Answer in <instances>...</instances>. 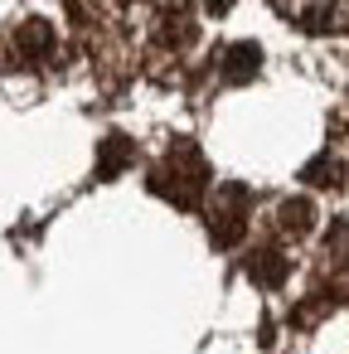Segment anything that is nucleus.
<instances>
[{
	"instance_id": "obj_1",
	"label": "nucleus",
	"mask_w": 349,
	"mask_h": 354,
	"mask_svg": "<svg viewBox=\"0 0 349 354\" xmlns=\"http://www.w3.org/2000/svg\"><path fill=\"white\" fill-rule=\"evenodd\" d=\"M276 15L301 25V30H349V0H272Z\"/></svg>"
},
{
	"instance_id": "obj_2",
	"label": "nucleus",
	"mask_w": 349,
	"mask_h": 354,
	"mask_svg": "<svg viewBox=\"0 0 349 354\" xmlns=\"http://www.w3.org/2000/svg\"><path fill=\"white\" fill-rule=\"evenodd\" d=\"M15 49H20V59H25V64H44V59L54 54V30H49L44 20H30V25H20V35H15Z\"/></svg>"
},
{
	"instance_id": "obj_3",
	"label": "nucleus",
	"mask_w": 349,
	"mask_h": 354,
	"mask_svg": "<svg viewBox=\"0 0 349 354\" xmlns=\"http://www.w3.org/2000/svg\"><path fill=\"white\" fill-rule=\"evenodd\" d=\"M252 68H257V44L228 49V78H252Z\"/></svg>"
},
{
	"instance_id": "obj_4",
	"label": "nucleus",
	"mask_w": 349,
	"mask_h": 354,
	"mask_svg": "<svg viewBox=\"0 0 349 354\" xmlns=\"http://www.w3.org/2000/svg\"><path fill=\"white\" fill-rule=\"evenodd\" d=\"M281 218H286V228H291V233H301V228L310 223V204H286V209H281Z\"/></svg>"
},
{
	"instance_id": "obj_5",
	"label": "nucleus",
	"mask_w": 349,
	"mask_h": 354,
	"mask_svg": "<svg viewBox=\"0 0 349 354\" xmlns=\"http://www.w3.org/2000/svg\"><path fill=\"white\" fill-rule=\"evenodd\" d=\"M223 199H228V204H238V209H243V194H238V189H228V194H223ZM228 233H233V214H223V228H218V238H228Z\"/></svg>"
},
{
	"instance_id": "obj_6",
	"label": "nucleus",
	"mask_w": 349,
	"mask_h": 354,
	"mask_svg": "<svg viewBox=\"0 0 349 354\" xmlns=\"http://www.w3.org/2000/svg\"><path fill=\"white\" fill-rule=\"evenodd\" d=\"M228 6H233V0H204V10H209V15H223Z\"/></svg>"
}]
</instances>
